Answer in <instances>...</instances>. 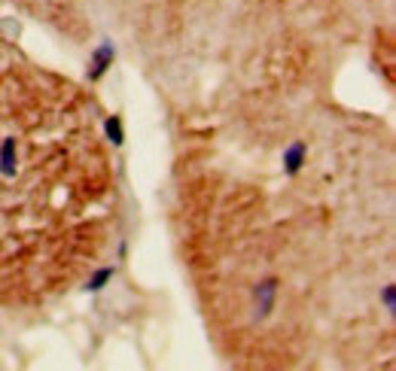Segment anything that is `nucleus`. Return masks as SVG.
Listing matches in <instances>:
<instances>
[{
  "instance_id": "obj_1",
  "label": "nucleus",
  "mask_w": 396,
  "mask_h": 371,
  "mask_svg": "<svg viewBox=\"0 0 396 371\" xmlns=\"http://www.w3.org/2000/svg\"><path fill=\"white\" fill-rule=\"evenodd\" d=\"M113 58H116V49H113V43H107L104 40L98 49H95V55H92V71H89V76L92 80H101L104 73L113 67Z\"/></svg>"
},
{
  "instance_id": "obj_2",
  "label": "nucleus",
  "mask_w": 396,
  "mask_h": 371,
  "mask_svg": "<svg viewBox=\"0 0 396 371\" xmlns=\"http://www.w3.org/2000/svg\"><path fill=\"white\" fill-rule=\"evenodd\" d=\"M275 296H277V283L275 280H265V283H259L256 286V308H259V314H268L275 305Z\"/></svg>"
},
{
  "instance_id": "obj_3",
  "label": "nucleus",
  "mask_w": 396,
  "mask_h": 371,
  "mask_svg": "<svg viewBox=\"0 0 396 371\" xmlns=\"http://www.w3.org/2000/svg\"><path fill=\"white\" fill-rule=\"evenodd\" d=\"M305 155H308V150H305L302 140H296V143L284 152V164H287V174H289V177H293V174H299V168L305 164Z\"/></svg>"
},
{
  "instance_id": "obj_4",
  "label": "nucleus",
  "mask_w": 396,
  "mask_h": 371,
  "mask_svg": "<svg viewBox=\"0 0 396 371\" xmlns=\"http://www.w3.org/2000/svg\"><path fill=\"white\" fill-rule=\"evenodd\" d=\"M113 274H116L113 268H101L98 274H95V277L89 280V286H85V289H89V292H98V289H104V286H107V280H110Z\"/></svg>"
},
{
  "instance_id": "obj_5",
  "label": "nucleus",
  "mask_w": 396,
  "mask_h": 371,
  "mask_svg": "<svg viewBox=\"0 0 396 371\" xmlns=\"http://www.w3.org/2000/svg\"><path fill=\"white\" fill-rule=\"evenodd\" d=\"M107 134L113 138V143H116V146L122 143V125H119V116H113V119H107Z\"/></svg>"
},
{
  "instance_id": "obj_6",
  "label": "nucleus",
  "mask_w": 396,
  "mask_h": 371,
  "mask_svg": "<svg viewBox=\"0 0 396 371\" xmlns=\"http://www.w3.org/2000/svg\"><path fill=\"white\" fill-rule=\"evenodd\" d=\"M381 298H384V305H388V310L393 314L396 310V301H393V286H384V292H381Z\"/></svg>"
}]
</instances>
